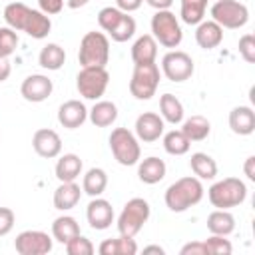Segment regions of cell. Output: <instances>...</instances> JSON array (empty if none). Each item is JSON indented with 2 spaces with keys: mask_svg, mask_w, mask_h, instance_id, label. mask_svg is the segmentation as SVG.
<instances>
[{
  "mask_svg": "<svg viewBox=\"0 0 255 255\" xmlns=\"http://www.w3.org/2000/svg\"><path fill=\"white\" fill-rule=\"evenodd\" d=\"M14 249L20 255H46L52 251V237L46 231L26 229L16 235Z\"/></svg>",
  "mask_w": 255,
  "mask_h": 255,
  "instance_id": "13",
  "label": "cell"
},
{
  "mask_svg": "<svg viewBox=\"0 0 255 255\" xmlns=\"http://www.w3.org/2000/svg\"><path fill=\"white\" fill-rule=\"evenodd\" d=\"M229 128L237 135H251L255 131V112L251 106H237L229 112Z\"/></svg>",
  "mask_w": 255,
  "mask_h": 255,
  "instance_id": "20",
  "label": "cell"
},
{
  "mask_svg": "<svg viewBox=\"0 0 255 255\" xmlns=\"http://www.w3.org/2000/svg\"><path fill=\"white\" fill-rule=\"evenodd\" d=\"M145 2L155 10H169L173 4V0H145Z\"/></svg>",
  "mask_w": 255,
  "mask_h": 255,
  "instance_id": "46",
  "label": "cell"
},
{
  "mask_svg": "<svg viewBox=\"0 0 255 255\" xmlns=\"http://www.w3.org/2000/svg\"><path fill=\"white\" fill-rule=\"evenodd\" d=\"M102 255H135L137 253V243L133 237L120 235L118 239H104L98 247Z\"/></svg>",
  "mask_w": 255,
  "mask_h": 255,
  "instance_id": "30",
  "label": "cell"
},
{
  "mask_svg": "<svg viewBox=\"0 0 255 255\" xmlns=\"http://www.w3.org/2000/svg\"><path fill=\"white\" fill-rule=\"evenodd\" d=\"M207 231L211 235H231L235 231V217L229 209H215L207 215Z\"/></svg>",
  "mask_w": 255,
  "mask_h": 255,
  "instance_id": "26",
  "label": "cell"
},
{
  "mask_svg": "<svg viewBox=\"0 0 255 255\" xmlns=\"http://www.w3.org/2000/svg\"><path fill=\"white\" fill-rule=\"evenodd\" d=\"M88 118L96 128H108L118 120V106L108 100H100L88 110Z\"/></svg>",
  "mask_w": 255,
  "mask_h": 255,
  "instance_id": "25",
  "label": "cell"
},
{
  "mask_svg": "<svg viewBox=\"0 0 255 255\" xmlns=\"http://www.w3.org/2000/svg\"><path fill=\"white\" fill-rule=\"evenodd\" d=\"M6 26L16 32H26L34 40H42L52 30V20L42 10H34L22 2H10L4 8Z\"/></svg>",
  "mask_w": 255,
  "mask_h": 255,
  "instance_id": "1",
  "label": "cell"
},
{
  "mask_svg": "<svg viewBox=\"0 0 255 255\" xmlns=\"http://www.w3.org/2000/svg\"><path fill=\"white\" fill-rule=\"evenodd\" d=\"M78 60L82 64V68L88 66H98V68H106L108 60H110V40L104 32H88L84 34L82 42H80V50H78Z\"/></svg>",
  "mask_w": 255,
  "mask_h": 255,
  "instance_id": "5",
  "label": "cell"
},
{
  "mask_svg": "<svg viewBox=\"0 0 255 255\" xmlns=\"http://www.w3.org/2000/svg\"><path fill=\"white\" fill-rule=\"evenodd\" d=\"M143 253H159V255H163V247H159V245H147V247H143Z\"/></svg>",
  "mask_w": 255,
  "mask_h": 255,
  "instance_id": "48",
  "label": "cell"
},
{
  "mask_svg": "<svg viewBox=\"0 0 255 255\" xmlns=\"http://www.w3.org/2000/svg\"><path fill=\"white\" fill-rule=\"evenodd\" d=\"M18 46V34L10 26L0 28V58H10L16 52Z\"/></svg>",
  "mask_w": 255,
  "mask_h": 255,
  "instance_id": "36",
  "label": "cell"
},
{
  "mask_svg": "<svg viewBox=\"0 0 255 255\" xmlns=\"http://www.w3.org/2000/svg\"><path fill=\"white\" fill-rule=\"evenodd\" d=\"M82 197V189L76 181H60L54 191V207L58 211H70L78 205Z\"/></svg>",
  "mask_w": 255,
  "mask_h": 255,
  "instance_id": "22",
  "label": "cell"
},
{
  "mask_svg": "<svg viewBox=\"0 0 255 255\" xmlns=\"http://www.w3.org/2000/svg\"><path fill=\"white\" fill-rule=\"evenodd\" d=\"M94 251H96L94 243H92L88 237H84L82 233L76 235L74 239H70V241L66 243V253H68V255H92Z\"/></svg>",
  "mask_w": 255,
  "mask_h": 255,
  "instance_id": "37",
  "label": "cell"
},
{
  "mask_svg": "<svg viewBox=\"0 0 255 255\" xmlns=\"http://www.w3.org/2000/svg\"><path fill=\"white\" fill-rule=\"evenodd\" d=\"M14 223H16L14 211L10 207H0V237L8 235L14 229Z\"/></svg>",
  "mask_w": 255,
  "mask_h": 255,
  "instance_id": "40",
  "label": "cell"
},
{
  "mask_svg": "<svg viewBox=\"0 0 255 255\" xmlns=\"http://www.w3.org/2000/svg\"><path fill=\"white\" fill-rule=\"evenodd\" d=\"M64 2L66 0H38L40 4V10L48 16H54V14H60L62 8H64Z\"/></svg>",
  "mask_w": 255,
  "mask_h": 255,
  "instance_id": "41",
  "label": "cell"
},
{
  "mask_svg": "<svg viewBox=\"0 0 255 255\" xmlns=\"http://www.w3.org/2000/svg\"><path fill=\"white\" fill-rule=\"evenodd\" d=\"M90 0H66V4H68V8H72V10H78V8H82V6H86Z\"/></svg>",
  "mask_w": 255,
  "mask_h": 255,
  "instance_id": "47",
  "label": "cell"
},
{
  "mask_svg": "<svg viewBox=\"0 0 255 255\" xmlns=\"http://www.w3.org/2000/svg\"><path fill=\"white\" fill-rule=\"evenodd\" d=\"M86 219L92 229L104 231L114 223V207L108 199L104 197H92V201L86 207Z\"/></svg>",
  "mask_w": 255,
  "mask_h": 255,
  "instance_id": "16",
  "label": "cell"
},
{
  "mask_svg": "<svg viewBox=\"0 0 255 255\" xmlns=\"http://www.w3.org/2000/svg\"><path fill=\"white\" fill-rule=\"evenodd\" d=\"M207 12V0H179V16L185 24L197 26Z\"/></svg>",
  "mask_w": 255,
  "mask_h": 255,
  "instance_id": "34",
  "label": "cell"
},
{
  "mask_svg": "<svg viewBox=\"0 0 255 255\" xmlns=\"http://www.w3.org/2000/svg\"><path fill=\"white\" fill-rule=\"evenodd\" d=\"M151 36L155 38L157 44L163 48H177L183 40V32L179 26V20L171 10H155L151 16Z\"/></svg>",
  "mask_w": 255,
  "mask_h": 255,
  "instance_id": "7",
  "label": "cell"
},
{
  "mask_svg": "<svg viewBox=\"0 0 255 255\" xmlns=\"http://www.w3.org/2000/svg\"><path fill=\"white\" fill-rule=\"evenodd\" d=\"M141 2L143 0H116V8H120L122 12H135V10H139V6H141Z\"/></svg>",
  "mask_w": 255,
  "mask_h": 255,
  "instance_id": "43",
  "label": "cell"
},
{
  "mask_svg": "<svg viewBox=\"0 0 255 255\" xmlns=\"http://www.w3.org/2000/svg\"><path fill=\"white\" fill-rule=\"evenodd\" d=\"M76 235H80V223L72 215H60V217L54 219V223H52V237L58 243L66 245Z\"/></svg>",
  "mask_w": 255,
  "mask_h": 255,
  "instance_id": "29",
  "label": "cell"
},
{
  "mask_svg": "<svg viewBox=\"0 0 255 255\" xmlns=\"http://www.w3.org/2000/svg\"><path fill=\"white\" fill-rule=\"evenodd\" d=\"M181 131L189 141H203L211 133V124L203 116H191L181 122Z\"/></svg>",
  "mask_w": 255,
  "mask_h": 255,
  "instance_id": "31",
  "label": "cell"
},
{
  "mask_svg": "<svg viewBox=\"0 0 255 255\" xmlns=\"http://www.w3.org/2000/svg\"><path fill=\"white\" fill-rule=\"evenodd\" d=\"M159 112H161L163 122L173 124V126L181 124V122H183V116H185L183 104H181L173 94H163V96L159 98Z\"/></svg>",
  "mask_w": 255,
  "mask_h": 255,
  "instance_id": "33",
  "label": "cell"
},
{
  "mask_svg": "<svg viewBox=\"0 0 255 255\" xmlns=\"http://www.w3.org/2000/svg\"><path fill=\"white\" fill-rule=\"evenodd\" d=\"M98 24L114 42H128L135 34V20L116 6H106L98 12Z\"/></svg>",
  "mask_w": 255,
  "mask_h": 255,
  "instance_id": "4",
  "label": "cell"
},
{
  "mask_svg": "<svg viewBox=\"0 0 255 255\" xmlns=\"http://www.w3.org/2000/svg\"><path fill=\"white\" fill-rule=\"evenodd\" d=\"M209 12L211 20L227 30L243 28L249 22V8L239 0H217Z\"/></svg>",
  "mask_w": 255,
  "mask_h": 255,
  "instance_id": "11",
  "label": "cell"
},
{
  "mask_svg": "<svg viewBox=\"0 0 255 255\" xmlns=\"http://www.w3.org/2000/svg\"><path fill=\"white\" fill-rule=\"evenodd\" d=\"M10 72H12V66L8 58H0V82H6L10 78Z\"/></svg>",
  "mask_w": 255,
  "mask_h": 255,
  "instance_id": "45",
  "label": "cell"
},
{
  "mask_svg": "<svg viewBox=\"0 0 255 255\" xmlns=\"http://www.w3.org/2000/svg\"><path fill=\"white\" fill-rule=\"evenodd\" d=\"M179 253H181V255H207L203 241H191V243H185V245L181 247Z\"/></svg>",
  "mask_w": 255,
  "mask_h": 255,
  "instance_id": "42",
  "label": "cell"
},
{
  "mask_svg": "<svg viewBox=\"0 0 255 255\" xmlns=\"http://www.w3.org/2000/svg\"><path fill=\"white\" fill-rule=\"evenodd\" d=\"M32 147L34 151L44 157V159H54L62 153V139L60 135L50 129V128H40L34 131V137H32Z\"/></svg>",
  "mask_w": 255,
  "mask_h": 255,
  "instance_id": "17",
  "label": "cell"
},
{
  "mask_svg": "<svg viewBox=\"0 0 255 255\" xmlns=\"http://www.w3.org/2000/svg\"><path fill=\"white\" fill-rule=\"evenodd\" d=\"M88 120V108L80 100H68L58 108V122L66 129H78Z\"/></svg>",
  "mask_w": 255,
  "mask_h": 255,
  "instance_id": "18",
  "label": "cell"
},
{
  "mask_svg": "<svg viewBox=\"0 0 255 255\" xmlns=\"http://www.w3.org/2000/svg\"><path fill=\"white\" fill-rule=\"evenodd\" d=\"M189 167L197 179H215L217 177V163L209 153H203V151L191 153Z\"/></svg>",
  "mask_w": 255,
  "mask_h": 255,
  "instance_id": "28",
  "label": "cell"
},
{
  "mask_svg": "<svg viewBox=\"0 0 255 255\" xmlns=\"http://www.w3.org/2000/svg\"><path fill=\"white\" fill-rule=\"evenodd\" d=\"M135 137L143 143H151V141H157L161 135H163V128H165V122L159 114L155 112H143L137 116L135 120Z\"/></svg>",
  "mask_w": 255,
  "mask_h": 255,
  "instance_id": "14",
  "label": "cell"
},
{
  "mask_svg": "<svg viewBox=\"0 0 255 255\" xmlns=\"http://www.w3.org/2000/svg\"><path fill=\"white\" fill-rule=\"evenodd\" d=\"M38 64L44 70H50V72L60 70L66 64V52H64V48L60 44H56V42L46 44L40 50V54H38Z\"/></svg>",
  "mask_w": 255,
  "mask_h": 255,
  "instance_id": "27",
  "label": "cell"
},
{
  "mask_svg": "<svg viewBox=\"0 0 255 255\" xmlns=\"http://www.w3.org/2000/svg\"><path fill=\"white\" fill-rule=\"evenodd\" d=\"M82 169H84V163H82L80 155H76V153L60 155V159L56 161V167H54L58 181H76L80 177Z\"/></svg>",
  "mask_w": 255,
  "mask_h": 255,
  "instance_id": "24",
  "label": "cell"
},
{
  "mask_svg": "<svg viewBox=\"0 0 255 255\" xmlns=\"http://www.w3.org/2000/svg\"><path fill=\"white\" fill-rule=\"evenodd\" d=\"M193 60L187 52L181 50H169L163 58H161V72L169 82H185L193 76Z\"/></svg>",
  "mask_w": 255,
  "mask_h": 255,
  "instance_id": "12",
  "label": "cell"
},
{
  "mask_svg": "<svg viewBox=\"0 0 255 255\" xmlns=\"http://www.w3.org/2000/svg\"><path fill=\"white\" fill-rule=\"evenodd\" d=\"M203 193H205V189H203L201 179H197L193 175H187V177H179L177 181H173L165 189L163 201H165L169 211L183 213L189 207L197 205L203 199Z\"/></svg>",
  "mask_w": 255,
  "mask_h": 255,
  "instance_id": "2",
  "label": "cell"
},
{
  "mask_svg": "<svg viewBox=\"0 0 255 255\" xmlns=\"http://www.w3.org/2000/svg\"><path fill=\"white\" fill-rule=\"evenodd\" d=\"M191 147V141L183 135L181 129H171L163 135V149L169 155H185Z\"/></svg>",
  "mask_w": 255,
  "mask_h": 255,
  "instance_id": "35",
  "label": "cell"
},
{
  "mask_svg": "<svg viewBox=\"0 0 255 255\" xmlns=\"http://www.w3.org/2000/svg\"><path fill=\"white\" fill-rule=\"evenodd\" d=\"M161 74L155 62L151 64H133V74L129 80V94L135 100H151L157 92Z\"/></svg>",
  "mask_w": 255,
  "mask_h": 255,
  "instance_id": "9",
  "label": "cell"
},
{
  "mask_svg": "<svg viewBox=\"0 0 255 255\" xmlns=\"http://www.w3.org/2000/svg\"><path fill=\"white\" fill-rule=\"evenodd\" d=\"M157 58V42L151 34L139 36L131 46V60L133 64H151Z\"/></svg>",
  "mask_w": 255,
  "mask_h": 255,
  "instance_id": "23",
  "label": "cell"
},
{
  "mask_svg": "<svg viewBox=\"0 0 255 255\" xmlns=\"http://www.w3.org/2000/svg\"><path fill=\"white\" fill-rule=\"evenodd\" d=\"M243 171H245V175H247L249 181H255V155H249V157L245 159Z\"/></svg>",
  "mask_w": 255,
  "mask_h": 255,
  "instance_id": "44",
  "label": "cell"
},
{
  "mask_svg": "<svg viewBox=\"0 0 255 255\" xmlns=\"http://www.w3.org/2000/svg\"><path fill=\"white\" fill-rule=\"evenodd\" d=\"M165 171H167L165 161L155 155H149V157L137 161V177H139V181H143L147 185L159 183L165 177Z\"/></svg>",
  "mask_w": 255,
  "mask_h": 255,
  "instance_id": "21",
  "label": "cell"
},
{
  "mask_svg": "<svg viewBox=\"0 0 255 255\" xmlns=\"http://www.w3.org/2000/svg\"><path fill=\"white\" fill-rule=\"evenodd\" d=\"M195 42L203 50H213L223 42V28L213 20H201L195 28Z\"/></svg>",
  "mask_w": 255,
  "mask_h": 255,
  "instance_id": "19",
  "label": "cell"
},
{
  "mask_svg": "<svg viewBox=\"0 0 255 255\" xmlns=\"http://www.w3.org/2000/svg\"><path fill=\"white\" fill-rule=\"evenodd\" d=\"M108 84H110V74L106 68L88 66V68H82L76 76V88L84 100L98 102L106 94Z\"/></svg>",
  "mask_w": 255,
  "mask_h": 255,
  "instance_id": "10",
  "label": "cell"
},
{
  "mask_svg": "<svg viewBox=\"0 0 255 255\" xmlns=\"http://www.w3.org/2000/svg\"><path fill=\"white\" fill-rule=\"evenodd\" d=\"M149 215H151L149 203L143 197H131L124 205L122 213L118 215V231H120V235L135 237L141 231V227L147 223Z\"/></svg>",
  "mask_w": 255,
  "mask_h": 255,
  "instance_id": "6",
  "label": "cell"
},
{
  "mask_svg": "<svg viewBox=\"0 0 255 255\" xmlns=\"http://www.w3.org/2000/svg\"><path fill=\"white\" fill-rule=\"evenodd\" d=\"M205 245V251L211 253V255H229L233 251L229 239H225V235H211L209 239L203 241Z\"/></svg>",
  "mask_w": 255,
  "mask_h": 255,
  "instance_id": "38",
  "label": "cell"
},
{
  "mask_svg": "<svg viewBox=\"0 0 255 255\" xmlns=\"http://www.w3.org/2000/svg\"><path fill=\"white\" fill-rule=\"evenodd\" d=\"M239 56L247 64H255V38H253V34H243L239 38Z\"/></svg>",
  "mask_w": 255,
  "mask_h": 255,
  "instance_id": "39",
  "label": "cell"
},
{
  "mask_svg": "<svg viewBox=\"0 0 255 255\" xmlns=\"http://www.w3.org/2000/svg\"><path fill=\"white\" fill-rule=\"evenodd\" d=\"M110 149L120 165H135L141 157L139 139L128 128H116L110 133Z\"/></svg>",
  "mask_w": 255,
  "mask_h": 255,
  "instance_id": "8",
  "label": "cell"
},
{
  "mask_svg": "<svg viewBox=\"0 0 255 255\" xmlns=\"http://www.w3.org/2000/svg\"><path fill=\"white\" fill-rule=\"evenodd\" d=\"M207 199L217 209H231L247 199V185L239 177H223L207 189Z\"/></svg>",
  "mask_w": 255,
  "mask_h": 255,
  "instance_id": "3",
  "label": "cell"
},
{
  "mask_svg": "<svg viewBox=\"0 0 255 255\" xmlns=\"http://www.w3.org/2000/svg\"><path fill=\"white\" fill-rule=\"evenodd\" d=\"M108 187V173L102 169V167H90L86 173H84V179H82V191L88 193L90 197H98L106 191Z\"/></svg>",
  "mask_w": 255,
  "mask_h": 255,
  "instance_id": "32",
  "label": "cell"
},
{
  "mask_svg": "<svg viewBox=\"0 0 255 255\" xmlns=\"http://www.w3.org/2000/svg\"><path fill=\"white\" fill-rule=\"evenodd\" d=\"M52 90H54V84L48 76L44 74H32L28 76L22 86H20V94L26 102H32V104H40L44 100H48L52 96Z\"/></svg>",
  "mask_w": 255,
  "mask_h": 255,
  "instance_id": "15",
  "label": "cell"
}]
</instances>
